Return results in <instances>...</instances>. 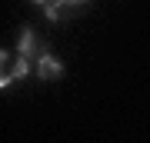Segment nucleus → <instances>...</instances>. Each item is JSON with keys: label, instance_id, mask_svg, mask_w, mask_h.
<instances>
[{"label": "nucleus", "instance_id": "1", "mask_svg": "<svg viewBox=\"0 0 150 143\" xmlns=\"http://www.w3.org/2000/svg\"><path fill=\"white\" fill-rule=\"evenodd\" d=\"M33 73H37L43 83H57V80L64 77V63L57 60V53L40 50V53H37V63H33Z\"/></svg>", "mask_w": 150, "mask_h": 143}, {"label": "nucleus", "instance_id": "2", "mask_svg": "<svg viewBox=\"0 0 150 143\" xmlns=\"http://www.w3.org/2000/svg\"><path fill=\"white\" fill-rule=\"evenodd\" d=\"M17 80H20V73H17V53L0 50V90H7Z\"/></svg>", "mask_w": 150, "mask_h": 143}, {"label": "nucleus", "instance_id": "3", "mask_svg": "<svg viewBox=\"0 0 150 143\" xmlns=\"http://www.w3.org/2000/svg\"><path fill=\"white\" fill-rule=\"evenodd\" d=\"M40 50H47V47L37 40V33H33L30 27H20V33H17V53H23V57H37Z\"/></svg>", "mask_w": 150, "mask_h": 143}, {"label": "nucleus", "instance_id": "4", "mask_svg": "<svg viewBox=\"0 0 150 143\" xmlns=\"http://www.w3.org/2000/svg\"><path fill=\"white\" fill-rule=\"evenodd\" d=\"M43 17H47L50 23H60L67 17V7L60 4V0H47V4H43Z\"/></svg>", "mask_w": 150, "mask_h": 143}, {"label": "nucleus", "instance_id": "5", "mask_svg": "<svg viewBox=\"0 0 150 143\" xmlns=\"http://www.w3.org/2000/svg\"><path fill=\"white\" fill-rule=\"evenodd\" d=\"M64 7H83V4H90V0H60Z\"/></svg>", "mask_w": 150, "mask_h": 143}, {"label": "nucleus", "instance_id": "6", "mask_svg": "<svg viewBox=\"0 0 150 143\" xmlns=\"http://www.w3.org/2000/svg\"><path fill=\"white\" fill-rule=\"evenodd\" d=\"M30 4H37V7H43V4H47V0H30Z\"/></svg>", "mask_w": 150, "mask_h": 143}]
</instances>
